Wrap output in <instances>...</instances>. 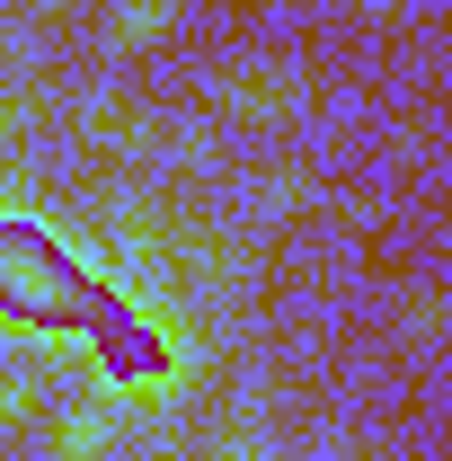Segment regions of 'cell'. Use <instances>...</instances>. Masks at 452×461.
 <instances>
[{
	"mask_svg": "<svg viewBox=\"0 0 452 461\" xmlns=\"http://www.w3.org/2000/svg\"><path fill=\"white\" fill-rule=\"evenodd\" d=\"M0 311H9L18 329H62V320L80 311L71 258H62L45 230H27V222H0Z\"/></svg>",
	"mask_w": 452,
	"mask_h": 461,
	"instance_id": "1",
	"label": "cell"
},
{
	"mask_svg": "<svg viewBox=\"0 0 452 461\" xmlns=\"http://www.w3.org/2000/svg\"><path fill=\"white\" fill-rule=\"evenodd\" d=\"M222 461H276V453H267V444H258V435H240V444H231Z\"/></svg>",
	"mask_w": 452,
	"mask_h": 461,
	"instance_id": "5",
	"label": "cell"
},
{
	"mask_svg": "<svg viewBox=\"0 0 452 461\" xmlns=\"http://www.w3.org/2000/svg\"><path fill=\"white\" fill-rule=\"evenodd\" d=\"M54 453H62V461H98V453H107V417H98V408H80V417H62Z\"/></svg>",
	"mask_w": 452,
	"mask_h": 461,
	"instance_id": "2",
	"label": "cell"
},
{
	"mask_svg": "<svg viewBox=\"0 0 452 461\" xmlns=\"http://www.w3.org/2000/svg\"><path fill=\"white\" fill-rule=\"evenodd\" d=\"M0 133H9V107H0Z\"/></svg>",
	"mask_w": 452,
	"mask_h": 461,
	"instance_id": "6",
	"label": "cell"
},
{
	"mask_svg": "<svg viewBox=\"0 0 452 461\" xmlns=\"http://www.w3.org/2000/svg\"><path fill=\"white\" fill-rule=\"evenodd\" d=\"M169 27V0H115V45H151Z\"/></svg>",
	"mask_w": 452,
	"mask_h": 461,
	"instance_id": "3",
	"label": "cell"
},
{
	"mask_svg": "<svg viewBox=\"0 0 452 461\" xmlns=\"http://www.w3.org/2000/svg\"><path fill=\"white\" fill-rule=\"evenodd\" d=\"M231 107L276 115V107H284V71H231Z\"/></svg>",
	"mask_w": 452,
	"mask_h": 461,
	"instance_id": "4",
	"label": "cell"
}]
</instances>
